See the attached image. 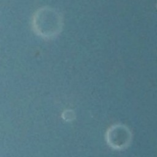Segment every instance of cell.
I'll use <instances>...</instances> for the list:
<instances>
[{
    "label": "cell",
    "instance_id": "obj_2",
    "mask_svg": "<svg viewBox=\"0 0 157 157\" xmlns=\"http://www.w3.org/2000/svg\"><path fill=\"white\" fill-rule=\"evenodd\" d=\"M105 140L109 147L116 150L127 148L132 140L130 129L122 124L112 125L105 134Z\"/></svg>",
    "mask_w": 157,
    "mask_h": 157
},
{
    "label": "cell",
    "instance_id": "obj_1",
    "mask_svg": "<svg viewBox=\"0 0 157 157\" xmlns=\"http://www.w3.org/2000/svg\"><path fill=\"white\" fill-rule=\"evenodd\" d=\"M33 26L37 34L44 37L50 38L59 33L62 26V20L55 10L43 8L34 15Z\"/></svg>",
    "mask_w": 157,
    "mask_h": 157
},
{
    "label": "cell",
    "instance_id": "obj_3",
    "mask_svg": "<svg viewBox=\"0 0 157 157\" xmlns=\"http://www.w3.org/2000/svg\"><path fill=\"white\" fill-rule=\"evenodd\" d=\"M75 117V113L72 110L67 109L65 110L62 114V117L63 118L67 121H71L74 120Z\"/></svg>",
    "mask_w": 157,
    "mask_h": 157
}]
</instances>
